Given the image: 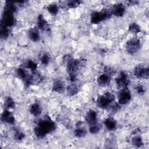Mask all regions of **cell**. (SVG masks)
Returning <instances> with one entry per match:
<instances>
[{
    "instance_id": "1f68e13d",
    "label": "cell",
    "mask_w": 149,
    "mask_h": 149,
    "mask_svg": "<svg viewBox=\"0 0 149 149\" xmlns=\"http://www.w3.org/2000/svg\"><path fill=\"white\" fill-rule=\"evenodd\" d=\"M25 137L24 134L21 131L19 130H16L15 131V134H14V138L17 141H21Z\"/></svg>"
},
{
    "instance_id": "d590c367",
    "label": "cell",
    "mask_w": 149,
    "mask_h": 149,
    "mask_svg": "<svg viewBox=\"0 0 149 149\" xmlns=\"http://www.w3.org/2000/svg\"><path fill=\"white\" fill-rule=\"evenodd\" d=\"M129 5H136L138 3V1H129Z\"/></svg>"
},
{
    "instance_id": "ac0fdd59",
    "label": "cell",
    "mask_w": 149,
    "mask_h": 149,
    "mask_svg": "<svg viewBox=\"0 0 149 149\" xmlns=\"http://www.w3.org/2000/svg\"><path fill=\"white\" fill-rule=\"evenodd\" d=\"M52 90L55 92L58 93H62L64 90V84L60 80H55L52 85Z\"/></svg>"
},
{
    "instance_id": "52a82bcc",
    "label": "cell",
    "mask_w": 149,
    "mask_h": 149,
    "mask_svg": "<svg viewBox=\"0 0 149 149\" xmlns=\"http://www.w3.org/2000/svg\"><path fill=\"white\" fill-rule=\"evenodd\" d=\"M13 14V13L4 9L1 23L8 27L13 26L15 23V19Z\"/></svg>"
},
{
    "instance_id": "9c48e42d",
    "label": "cell",
    "mask_w": 149,
    "mask_h": 149,
    "mask_svg": "<svg viewBox=\"0 0 149 149\" xmlns=\"http://www.w3.org/2000/svg\"><path fill=\"white\" fill-rule=\"evenodd\" d=\"M134 75L138 79H147L149 76V70L147 67L137 66L134 69Z\"/></svg>"
},
{
    "instance_id": "30bf717a",
    "label": "cell",
    "mask_w": 149,
    "mask_h": 149,
    "mask_svg": "<svg viewBox=\"0 0 149 149\" xmlns=\"http://www.w3.org/2000/svg\"><path fill=\"white\" fill-rule=\"evenodd\" d=\"M42 80V77L36 71L33 72L30 76H29L27 80L24 81L27 86L34 84H38Z\"/></svg>"
},
{
    "instance_id": "f546056e",
    "label": "cell",
    "mask_w": 149,
    "mask_h": 149,
    "mask_svg": "<svg viewBox=\"0 0 149 149\" xmlns=\"http://www.w3.org/2000/svg\"><path fill=\"white\" fill-rule=\"evenodd\" d=\"M26 67H27V68L32 70V72H34V71L36 70L37 65V63H35L33 61L28 60L26 63Z\"/></svg>"
},
{
    "instance_id": "44dd1931",
    "label": "cell",
    "mask_w": 149,
    "mask_h": 149,
    "mask_svg": "<svg viewBox=\"0 0 149 149\" xmlns=\"http://www.w3.org/2000/svg\"><path fill=\"white\" fill-rule=\"evenodd\" d=\"M15 102L13 98L10 97H6L4 101V107L6 109H12L15 108Z\"/></svg>"
},
{
    "instance_id": "7a4b0ae2",
    "label": "cell",
    "mask_w": 149,
    "mask_h": 149,
    "mask_svg": "<svg viewBox=\"0 0 149 149\" xmlns=\"http://www.w3.org/2000/svg\"><path fill=\"white\" fill-rule=\"evenodd\" d=\"M67 66V71L69 74V79L71 81H74L76 79L77 73L81 66L80 60L71 58L66 63Z\"/></svg>"
},
{
    "instance_id": "2e32d148",
    "label": "cell",
    "mask_w": 149,
    "mask_h": 149,
    "mask_svg": "<svg viewBox=\"0 0 149 149\" xmlns=\"http://www.w3.org/2000/svg\"><path fill=\"white\" fill-rule=\"evenodd\" d=\"M82 123L81 122H78L77 123V128L74 131V135L75 137L78 138H81L86 136L87 134V130L81 126Z\"/></svg>"
},
{
    "instance_id": "484cf974",
    "label": "cell",
    "mask_w": 149,
    "mask_h": 149,
    "mask_svg": "<svg viewBox=\"0 0 149 149\" xmlns=\"http://www.w3.org/2000/svg\"><path fill=\"white\" fill-rule=\"evenodd\" d=\"M132 143L133 146L137 147H140L143 145L142 138L140 136H135L132 138Z\"/></svg>"
},
{
    "instance_id": "836d02e7",
    "label": "cell",
    "mask_w": 149,
    "mask_h": 149,
    "mask_svg": "<svg viewBox=\"0 0 149 149\" xmlns=\"http://www.w3.org/2000/svg\"><path fill=\"white\" fill-rule=\"evenodd\" d=\"M135 90L139 94H143L146 91V88L143 85L138 84L136 87Z\"/></svg>"
},
{
    "instance_id": "f1b7e54d",
    "label": "cell",
    "mask_w": 149,
    "mask_h": 149,
    "mask_svg": "<svg viewBox=\"0 0 149 149\" xmlns=\"http://www.w3.org/2000/svg\"><path fill=\"white\" fill-rule=\"evenodd\" d=\"M49 60H50V56H49V55L47 53H44L41 56V58H40L41 62L42 63V64L44 65H47L49 62Z\"/></svg>"
},
{
    "instance_id": "8992f818",
    "label": "cell",
    "mask_w": 149,
    "mask_h": 149,
    "mask_svg": "<svg viewBox=\"0 0 149 149\" xmlns=\"http://www.w3.org/2000/svg\"><path fill=\"white\" fill-rule=\"evenodd\" d=\"M115 83L117 87L120 90L127 88L130 83V80L127 73L125 72H121L115 79Z\"/></svg>"
},
{
    "instance_id": "5b68a950",
    "label": "cell",
    "mask_w": 149,
    "mask_h": 149,
    "mask_svg": "<svg viewBox=\"0 0 149 149\" xmlns=\"http://www.w3.org/2000/svg\"><path fill=\"white\" fill-rule=\"evenodd\" d=\"M140 41L136 38L128 40L126 44V49L130 54H134L137 52L141 48Z\"/></svg>"
},
{
    "instance_id": "cb8c5ba5",
    "label": "cell",
    "mask_w": 149,
    "mask_h": 149,
    "mask_svg": "<svg viewBox=\"0 0 149 149\" xmlns=\"http://www.w3.org/2000/svg\"><path fill=\"white\" fill-rule=\"evenodd\" d=\"M47 10L52 15H56L59 11V8L56 4L51 3L47 6Z\"/></svg>"
},
{
    "instance_id": "ba28073f",
    "label": "cell",
    "mask_w": 149,
    "mask_h": 149,
    "mask_svg": "<svg viewBox=\"0 0 149 149\" xmlns=\"http://www.w3.org/2000/svg\"><path fill=\"white\" fill-rule=\"evenodd\" d=\"M132 98L130 91L127 88L122 89L118 94V102L119 104L125 105L127 104Z\"/></svg>"
},
{
    "instance_id": "6da1fadb",
    "label": "cell",
    "mask_w": 149,
    "mask_h": 149,
    "mask_svg": "<svg viewBox=\"0 0 149 149\" xmlns=\"http://www.w3.org/2000/svg\"><path fill=\"white\" fill-rule=\"evenodd\" d=\"M56 129V124L51 119L46 116L44 119L39 120L37 125L34 128V133L38 138H43L47 134L54 131Z\"/></svg>"
},
{
    "instance_id": "4fadbf2b",
    "label": "cell",
    "mask_w": 149,
    "mask_h": 149,
    "mask_svg": "<svg viewBox=\"0 0 149 149\" xmlns=\"http://www.w3.org/2000/svg\"><path fill=\"white\" fill-rule=\"evenodd\" d=\"M86 120L89 125H92L97 123V112L93 109L88 111L86 115Z\"/></svg>"
},
{
    "instance_id": "4316f807",
    "label": "cell",
    "mask_w": 149,
    "mask_h": 149,
    "mask_svg": "<svg viewBox=\"0 0 149 149\" xmlns=\"http://www.w3.org/2000/svg\"><path fill=\"white\" fill-rule=\"evenodd\" d=\"M129 31L134 34H137L140 31V27L136 23H132L129 26Z\"/></svg>"
},
{
    "instance_id": "d4e9b609",
    "label": "cell",
    "mask_w": 149,
    "mask_h": 149,
    "mask_svg": "<svg viewBox=\"0 0 149 149\" xmlns=\"http://www.w3.org/2000/svg\"><path fill=\"white\" fill-rule=\"evenodd\" d=\"M16 73L17 76L19 78H20V79L24 80V81L27 80V79L28 77V76L26 72L23 69H22V68H18V69H17Z\"/></svg>"
},
{
    "instance_id": "d6986e66",
    "label": "cell",
    "mask_w": 149,
    "mask_h": 149,
    "mask_svg": "<svg viewBox=\"0 0 149 149\" xmlns=\"http://www.w3.org/2000/svg\"><path fill=\"white\" fill-rule=\"evenodd\" d=\"M104 125L109 130H113L116 127V122L112 118H108L104 121Z\"/></svg>"
},
{
    "instance_id": "603a6c76",
    "label": "cell",
    "mask_w": 149,
    "mask_h": 149,
    "mask_svg": "<svg viewBox=\"0 0 149 149\" xmlns=\"http://www.w3.org/2000/svg\"><path fill=\"white\" fill-rule=\"evenodd\" d=\"M79 91L78 88L76 85L74 84H71L69 85L67 87V93L69 95L73 96L76 95Z\"/></svg>"
},
{
    "instance_id": "ffe728a7",
    "label": "cell",
    "mask_w": 149,
    "mask_h": 149,
    "mask_svg": "<svg viewBox=\"0 0 149 149\" xmlns=\"http://www.w3.org/2000/svg\"><path fill=\"white\" fill-rule=\"evenodd\" d=\"M29 111L32 115L38 116L41 113V108L38 104L34 103L30 106Z\"/></svg>"
},
{
    "instance_id": "83f0119b",
    "label": "cell",
    "mask_w": 149,
    "mask_h": 149,
    "mask_svg": "<svg viewBox=\"0 0 149 149\" xmlns=\"http://www.w3.org/2000/svg\"><path fill=\"white\" fill-rule=\"evenodd\" d=\"M81 3L80 1L77 0H72L68 1L66 2V6L68 8H75L77 7Z\"/></svg>"
},
{
    "instance_id": "7c38bea8",
    "label": "cell",
    "mask_w": 149,
    "mask_h": 149,
    "mask_svg": "<svg viewBox=\"0 0 149 149\" xmlns=\"http://www.w3.org/2000/svg\"><path fill=\"white\" fill-rule=\"evenodd\" d=\"M125 12V8L124 5L122 3H118L115 4L111 9L112 14L117 17L122 16L124 15Z\"/></svg>"
},
{
    "instance_id": "e575fe53",
    "label": "cell",
    "mask_w": 149,
    "mask_h": 149,
    "mask_svg": "<svg viewBox=\"0 0 149 149\" xmlns=\"http://www.w3.org/2000/svg\"><path fill=\"white\" fill-rule=\"evenodd\" d=\"M108 108H109L111 112H116L120 108V107L119 104H118V103H114L112 105H110V106Z\"/></svg>"
},
{
    "instance_id": "277c9868",
    "label": "cell",
    "mask_w": 149,
    "mask_h": 149,
    "mask_svg": "<svg viewBox=\"0 0 149 149\" xmlns=\"http://www.w3.org/2000/svg\"><path fill=\"white\" fill-rule=\"evenodd\" d=\"M111 15V11L107 10H102L98 12H93L91 15V23L92 24H98L102 21L109 18Z\"/></svg>"
},
{
    "instance_id": "e0dca14e",
    "label": "cell",
    "mask_w": 149,
    "mask_h": 149,
    "mask_svg": "<svg viewBox=\"0 0 149 149\" xmlns=\"http://www.w3.org/2000/svg\"><path fill=\"white\" fill-rule=\"evenodd\" d=\"M28 36L30 39L34 42H37L40 39L39 31L36 27L31 28V29H30L28 33Z\"/></svg>"
},
{
    "instance_id": "3957f363",
    "label": "cell",
    "mask_w": 149,
    "mask_h": 149,
    "mask_svg": "<svg viewBox=\"0 0 149 149\" xmlns=\"http://www.w3.org/2000/svg\"><path fill=\"white\" fill-rule=\"evenodd\" d=\"M115 98V95L113 94L107 92L97 98V104L100 108L107 109L114 101Z\"/></svg>"
},
{
    "instance_id": "5bb4252c",
    "label": "cell",
    "mask_w": 149,
    "mask_h": 149,
    "mask_svg": "<svg viewBox=\"0 0 149 149\" xmlns=\"http://www.w3.org/2000/svg\"><path fill=\"white\" fill-rule=\"evenodd\" d=\"M37 25L38 29L42 31H49V27L48 24V22L45 19L42 15L40 14L37 17Z\"/></svg>"
},
{
    "instance_id": "8fae6325",
    "label": "cell",
    "mask_w": 149,
    "mask_h": 149,
    "mask_svg": "<svg viewBox=\"0 0 149 149\" xmlns=\"http://www.w3.org/2000/svg\"><path fill=\"white\" fill-rule=\"evenodd\" d=\"M1 119L3 122L10 125H13L15 122V117L13 113L8 109H5L3 111L1 115Z\"/></svg>"
},
{
    "instance_id": "d6a6232c",
    "label": "cell",
    "mask_w": 149,
    "mask_h": 149,
    "mask_svg": "<svg viewBox=\"0 0 149 149\" xmlns=\"http://www.w3.org/2000/svg\"><path fill=\"white\" fill-rule=\"evenodd\" d=\"M116 71L115 69H113V68L109 67V66H105L104 68V73H105L106 74L109 76L110 77L111 76H113V74H115Z\"/></svg>"
},
{
    "instance_id": "4dcf8cb0",
    "label": "cell",
    "mask_w": 149,
    "mask_h": 149,
    "mask_svg": "<svg viewBox=\"0 0 149 149\" xmlns=\"http://www.w3.org/2000/svg\"><path fill=\"white\" fill-rule=\"evenodd\" d=\"M100 126L98 123L92 125H90L89 131L91 134H95L98 133L100 131Z\"/></svg>"
},
{
    "instance_id": "7402d4cb",
    "label": "cell",
    "mask_w": 149,
    "mask_h": 149,
    "mask_svg": "<svg viewBox=\"0 0 149 149\" xmlns=\"http://www.w3.org/2000/svg\"><path fill=\"white\" fill-rule=\"evenodd\" d=\"M9 35V30L8 27L1 23L0 25V36L2 39H6Z\"/></svg>"
},
{
    "instance_id": "9a60e30c",
    "label": "cell",
    "mask_w": 149,
    "mask_h": 149,
    "mask_svg": "<svg viewBox=\"0 0 149 149\" xmlns=\"http://www.w3.org/2000/svg\"><path fill=\"white\" fill-rule=\"evenodd\" d=\"M97 84L98 86L104 87L108 86L111 82V77L105 73L100 74L97 79Z\"/></svg>"
}]
</instances>
